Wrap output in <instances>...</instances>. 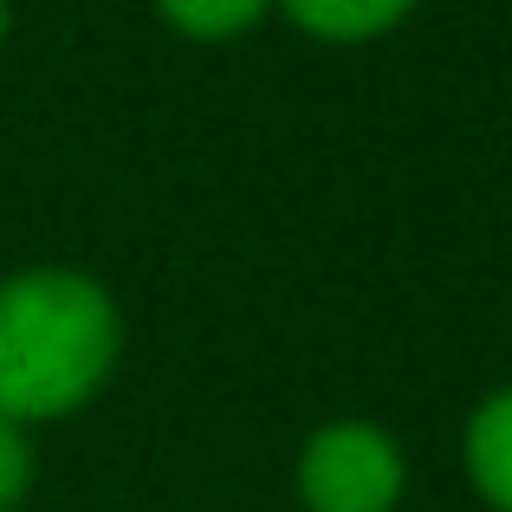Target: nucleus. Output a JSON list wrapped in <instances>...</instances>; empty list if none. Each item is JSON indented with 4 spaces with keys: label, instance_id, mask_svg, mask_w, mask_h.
Here are the masks:
<instances>
[{
    "label": "nucleus",
    "instance_id": "nucleus-1",
    "mask_svg": "<svg viewBox=\"0 0 512 512\" xmlns=\"http://www.w3.org/2000/svg\"><path fill=\"white\" fill-rule=\"evenodd\" d=\"M117 344L124 325L98 279L65 266L0 279V415L33 428L85 409L111 376Z\"/></svg>",
    "mask_w": 512,
    "mask_h": 512
},
{
    "label": "nucleus",
    "instance_id": "nucleus-2",
    "mask_svg": "<svg viewBox=\"0 0 512 512\" xmlns=\"http://www.w3.org/2000/svg\"><path fill=\"white\" fill-rule=\"evenodd\" d=\"M409 467L376 422H331L299 454V500L312 512H396Z\"/></svg>",
    "mask_w": 512,
    "mask_h": 512
},
{
    "label": "nucleus",
    "instance_id": "nucleus-3",
    "mask_svg": "<svg viewBox=\"0 0 512 512\" xmlns=\"http://www.w3.org/2000/svg\"><path fill=\"white\" fill-rule=\"evenodd\" d=\"M467 474L493 512H512V389L487 396L467 422Z\"/></svg>",
    "mask_w": 512,
    "mask_h": 512
},
{
    "label": "nucleus",
    "instance_id": "nucleus-4",
    "mask_svg": "<svg viewBox=\"0 0 512 512\" xmlns=\"http://www.w3.org/2000/svg\"><path fill=\"white\" fill-rule=\"evenodd\" d=\"M279 7L318 39H376L396 20H409L415 0H279Z\"/></svg>",
    "mask_w": 512,
    "mask_h": 512
},
{
    "label": "nucleus",
    "instance_id": "nucleus-5",
    "mask_svg": "<svg viewBox=\"0 0 512 512\" xmlns=\"http://www.w3.org/2000/svg\"><path fill=\"white\" fill-rule=\"evenodd\" d=\"M156 7H163V20L188 39H234V33H247V26H260L273 0H156Z\"/></svg>",
    "mask_w": 512,
    "mask_h": 512
},
{
    "label": "nucleus",
    "instance_id": "nucleus-6",
    "mask_svg": "<svg viewBox=\"0 0 512 512\" xmlns=\"http://www.w3.org/2000/svg\"><path fill=\"white\" fill-rule=\"evenodd\" d=\"M26 493H33V441L20 422L0 415V512H13Z\"/></svg>",
    "mask_w": 512,
    "mask_h": 512
},
{
    "label": "nucleus",
    "instance_id": "nucleus-7",
    "mask_svg": "<svg viewBox=\"0 0 512 512\" xmlns=\"http://www.w3.org/2000/svg\"><path fill=\"white\" fill-rule=\"evenodd\" d=\"M0 39H7V0H0Z\"/></svg>",
    "mask_w": 512,
    "mask_h": 512
}]
</instances>
